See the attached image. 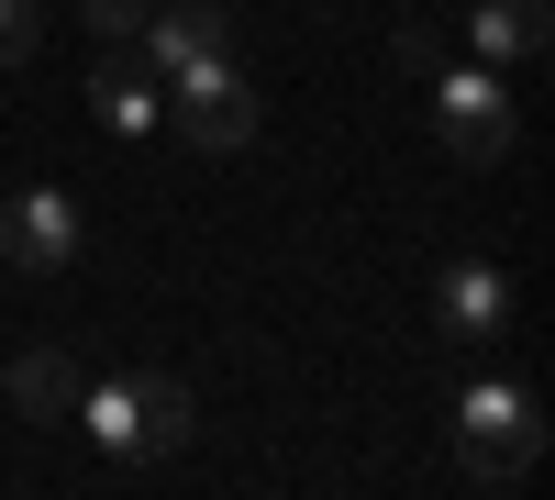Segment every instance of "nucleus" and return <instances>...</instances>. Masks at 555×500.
<instances>
[{
    "label": "nucleus",
    "mask_w": 555,
    "mask_h": 500,
    "mask_svg": "<svg viewBox=\"0 0 555 500\" xmlns=\"http://www.w3.org/2000/svg\"><path fill=\"white\" fill-rule=\"evenodd\" d=\"M455 457H467L478 489L533 478V457H544V400H533L522 379H478L467 400H455Z\"/></svg>",
    "instance_id": "nucleus-1"
},
{
    "label": "nucleus",
    "mask_w": 555,
    "mask_h": 500,
    "mask_svg": "<svg viewBox=\"0 0 555 500\" xmlns=\"http://www.w3.org/2000/svg\"><path fill=\"white\" fill-rule=\"evenodd\" d=\"M89 434H101V457L156 467V457H178L201 434V412H190L178 379H112V389H89Z\"/></svg>",
    "instance_id": "nucleus-2"
},
{
    "label": "nucleus",
    "mask_w": 555,
    "mask_h": 500,
    "mask_svg": "<svg viewBox=\"0 0 555 500\" xmlns=\"http://www.w3.org/2000/svg\"><path fill=\"white\" fill-rule=\"evenodd\" d=\"M434 145H444V156H467V167H500V156L522 145L500 67H434Z\"/></svg>",
    "instance_id": "nucleus-3"
},
{
    "label": "nucleus",
    "mask_w": 555,
    "mask_h": 500,
    "mask_svg": "<svg viewBox=\"0 0 555 500\" xmlns=\"http://www.w3.org/2000/svg\"><path fill=\"white\" fill-rule=\"evenodd\" d=\"M167 123H178V145H190V156H245V145H256V89L234 78V56H222V67H190Z\"/></svg>",
    "instance_id": "nucleus-4"
},
{
    "label": "nucleus",
    "mask_w": 555,
    "mask_h": 500,
    "mask_svg": "<svg viewBox=\"0 0 555 500\" xmlns=\"http://www.w3.org/2000/svg\"><path fill=\"white\" fill-rule=\"evenodd\" d=\"M133 44H145V78H190V67L234 56V12L222 0H167V12L133 23Z\"/></svg>",
    "instance_id": "nucleus-5"
},
{
    "label": "nucleus",
    "mask_w": 555,
    "mask_h": 500,
    "mask_svg": "<svg viewBox=\"0 0 555 500\" xmlns=\"http://www.w3.org/2000/svg\"><path fill=\"white\" fill-rule=\"evenodd\" d=\"M434 323L455 345H489V334H512V279H500L489 256H455L444 279H434Z\"/></svg>",
    "instance_id": "nucleus-6"
},
{
    "label": "nucleus",
    "mask_w": 555,
    "mask_h": 500,
    "mask_svg": "<svg viewBox=\"0 0 555 500\" xmlns=\"http://www.w3.org/2000/svg\"><path fill=\"white\" fill-rule=\"evenodd\" d=\"M0 256L12 267H67L78 256V201L67 190H12L0 201Z\"/></svg>",
    "instance_id": "nucleus-7"
},
{
    "label": "nucleus",
    "mask_w": 555,
    "mask_h": 500,
    "mask_svg": "<svg viewBox=\"0 0 555 500\" xmlns=\"http://www.w3.org/2000/svg\"><path fill=\"white\" fill-rule=\"evenodd\" d=\"M467 34H478V67H533L555 44V12H544V0H478Z\"/></svg>",
    "instance_id": "nucleus-8"
},
{
    "label": "nucleus",
    "mask_w": 555,
    "mask_h": 500,
    "mask_svg": "<svg viewBox=\"0 0 555 500\" xmlns=\"http://www.w3.org/2000/svg\"><path fill=\"white\" fill-rule=\"evenodd\" d=\"M89 112H101L112 133H156V123H167V101H156V78L133 67V56H101V67H89Z\"/></svg>",
    "instance_id": "nucleus-9"
},
{
    "label": "nucleus",
    "mask_w": 555,
    "mask_h": 500,
    "mask_svg": "<svg viewBox=\"0 0 555 500\" xmlns=\"http://www.w3.org/2000/svg\"><path fill=\"white\" fill-rule=\"evenodd\" d=\"M0 389H12V412H23V423H67V412H78V368H67L56 345L12 356V379H0Z\"/></svg>",
    "instance_id": "nucleus-10"
},
{
    "label": "nucleus",
    "mask_w": 555,
    "mask_h": 500,
    "mask_svg": "<svg viewBox=\"0 0 555 500\" xmlns=\"http://www.w3.org/2000/svg\"><path fill=\"white\" fill-rule=\"evenodd\" d=\"M389 56H400V78H434V67H444V34H434L423 12H411V23L389 34Z\"/></svg>",
    "instance_id": "nucleus-11"
},
{
    "label": "nucleus",
    "mask_w": 555,
    "mask_h": 500,
    "mask_svg": "<svg viewBox=\"0 0 555 500\" xmlns=\"http://www.w3.org/2000/svg\"><path fill=\"white\" fill-rule=\"evenodd\" d=\"M78 12H89V34H101V44H133V23H145V0H78Z\"/></svg>",
    "instance_id": "nucleus-12"
},
{
    "label": "nucleus",
    "mask_w": 555,
    "mask_h": 500,
    "mask_svg": "<svg viewBox=\"0 0 555 500\" xmlns=\"http://www.w3.org/2000/svg\"><path fill=\"white\" fill-rule=\"evenodd\" d=\"M34 56V0H0V67Z\"/></svg>",
    "instance_id": "nucleus-13"
}]
</instances>
